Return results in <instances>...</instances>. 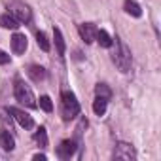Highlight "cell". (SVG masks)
Returning <instances> with one entry per match:
<instances>
[{
  "label": "cell",
  "instance_id": "13",
  "mask_svg": "<svg viewBox=\"0 0 161 161\" xmlns=\"http://www.w3.org/2000/svg\"><path fill=\"white\" fill-rule=\"evenodd\" d=\"M0 25H2L4 29H14V31H15V29H17L21 23H19V21H17L14 15H10V14H4V15H0Z\"/></svg>",
  "mask_w": 161,
  "mask_h": 161
},
{
  "label": "cell",
  "instance_id": "21",
  "mask_svg": "<svg viewBox=\"0 0 161 161\" xmlns=\"http://www.w3.org/2000/svg\"><path fill=\"white\" fill-rule=\"evenodd\" d=\"M8 63H10V55L0 49V64H8Z\"/></svg>",
  "mask_w": 161,
  "mask_h": 161
},
{
  "label": "cell",
  "instance_id": "18",
  "mask_svg": "<svg viewBox=\"0 0 161 161\" xmlns=\"http://www.w3.org/2000/svg\"><path fill=\"white\" fill-rule=\"evenodd\" d=\"M95 95L97 97H103V99H110L112 97V91L106 84H97L95 86Z\"/></svg>",
  "mask_w": 161,
  "mask_h": 161
},
{
  "label": "cell",
  "instance_id": "22",
  "mask_svg": "<svg viewBox=\"0 0 161 161\" xmlns=\"http://www.w3.org/2000/svg\"><path fill=\"white\" fill-rule=\"evenodd\" d=\"M34 159H36V161H46V155H44V153H36Z\"/></svg>",
  "mask_w": 161,
  "mask_h": 161
},
{
  "label": "cell",
  "instance_id": "2",
  "mask_svg": "<svg viewBox=\"0 0 161 161\" xmlns=\"http://www.w3.org/2000/svg\"><path fill=\"white\" fill-rule=\"evenodd\" d=\"M112 59H114L116 66L121 72H129V68H131V51L119 38H116V51H114Z\"/></svg>",
  "mask_w": 161,
  "mask_h": 161
},
{
  "label": "cell",
  "instance_id": "20",
  "mask_svg": "<svg viewBox=\"0 0 161 161\" xmlns=\"http://www.w3.org/2000/svg\"><path fill=\"white\" fill-rule=\"evenodd\" d=\"M40 108H42L44 112H51V110H53V103H51V99H49L47 95H42V97H40Z\"/></svg>",
  "mask_w": 161,
  "mask_h": 161
},
{
  "label": "cell",
  "instance_id": "6",
  "mask_svg": "<svg viewBox=\"0 0 161 161\" xmlns=\"http://www.w3.org/2000/svg\"><path fill=\"white\" fill-rule=\"evenodd\" d=\"M135 150H133V146L131 144H127V142H119L118 146H116V150H114V157L116 159H127V161H131V159H135Z\"/></svg>",
  "mask_w": 161,
  "mask_h": 161
},
{
  "label": "cell",
  "instance_id": "14",
  "mask_svg": "<svg viewBox=\"0 0 161 161\" xmlns=\"http://www.w3.org/2000/svg\"><path fill=\"white\" fill-rule=\"evenodd\" d=\"M95 40L103 46V47H112V44H114V40H112V36L106 32V31H97V36H95Z\"/></svg>",
  "mask_w": 161,
  "mask_h": 161
},
{
  "label": "cell",
  "instance_id": "10",
  "mask_svg": "<svg viewBox=\"0 0 161 161\" xmlns=\"http://www.w3.org/2000/svg\"><path fill=\"white\" fill-rule=\"evenodd\" d=\"M0 146H2L6 152H12L15 148V140L10 135V131H0Z\"/></svg>",
  "mask_w": 161,
  "mask_h": 161
},
{
  "label": "cell",
  "instance_id": "12",
  "mask_svg": "<svg viewBox=\"0 0 161 161\" xmlns=\"http://www.w3.org/2000/svg\"><path fill=\"white\" fill-rule=\"evenodd\" d=\"M29 76H31V80L32 82H42V80L46 78V70L42 68V66H38V64H32V66H29Z\"/></svg>",
  "mask_w": 161,
  "mask_h": 161
},
{
  "label": "cell",
  "instance_id": "1",
  "mask_svg": "<svg viewBox=\"0 0 161 161\" xmlns=\"http://www.w3.org/2000/svg\"><path fill=\"white\" fill-rule=\"evenodd\" d=\"M61 114H63L64 121H70L80 114V103L76 101V95L72 91L61 93Z\"/></svg>",
  "mask_w": 161,
  "mask_h": 161
},
{
  "label": "cell",
  "instance_id": "7",
  "mask_svg": "<svg viewBox=\"0 0 161 161\" xmlns=\"http://www.w3.org/2000/svg\"><path fill=\"white\" fill-rule=\"evenodd\" d=\"M78 31H80V36H82V40H84L86 44L95 42V36H97L95 25H91V23H82V25L78 27Z\"/></svg>",
  "mask_w": 161,
  "mask_h": 161
},
{
  "label": "cell",
  "instance_id": "3",
  "mask_svg": "<svg viewBox=\"0 0 161 161\" xmlns=\"http://www.w3.org/2000/svg\"><path fill=\"white\" fill-rule=\"evenodd\" d=\"M14 93H15V99L25 104L27 108H36V99H34V93L32 89L23 82V80H15V87H14Z\"/></svg>",
  "mask_w": 161,
  "mask_h": 161
},
{
  "label": "cell",
  "instance_id": "9",
  "mask_svg": "<svg viewBox=\"0 0 161 161\" xmlns=\"http://www.w3.org/2000/svg\"><path fill=\"white\" fill-rule=\"evenodd\" d=\"M12 49H14L15 55L25 53V49H27V36L21 34V32H15V34L12 36Z\"/></svg>",
  "mask_w": 161,
  "mask_h": 161
},
{
  "label": "cell",
  "instance_id": "4",
  "mask_svg": "<svg viewBox=\"0 0 161 161\" xmlns=\"http://www.w3.org/2000/svg\"><path fill=\"white\" fill-rule=\"evenodd\" d=\"M8 14L10 15H14L19 23H29L31 21V17H32V14H31V10H29V6L27 4H23V2H19V0H14V2L8 6Z\"/></svg>",
  "mask_w": 161,
  "mask_h": 161
},
{
  "label": "cell",
  "instance_id": "17",
  "mask_svg": "<svg viewBox=\"0 0 161 161\" xmlns=\"http://www.w3.org/2000/svg\"><path fill=\"white\" fill-rule=\"evenodd\" d=\"M34 140L40 148H46L47 146V133H46V127H40L36 133H34Z\"/></svg>",
  "mask_w": 161,
  "mask_h": 161
},
{
  "label": "cell",
  "instance_id": "19",
  "mask_svg": "<svg viewBox=\"0 0 161 161\" xmlns=\"http://www.w3.org/2000/svg\"><path fill=\"white\" fill-rule=\"evenodd\" d=\"M36 42H38V46H40L42 51H49V40H47V36L44 32H38L36 34Z\"/></svg>",
  "mask_w": 161,
  "mask_h": 161
},
{
  "label": "cell",
  "instance_id": "5",
  "mask_svg": "<svg viewBox=\"0 0 161 161\" xmlns=\"http://www.w3.org/2000/svg\"><path fill=\"white\" fill-rule=\"evenodd\" d=\"M8 114H12V118H14L23 129H31V127L34 125L32 118H31L25 110H19V108H15V106H10V108H8Z\"/></svg>",
  "mask_w": 161,
  "mask_h": 161
},
{
  "label": "cell",
  "instance_id": "15",
  "mask_svg": "<svg viewBox=\"0 0 161 161\" xmlns=\"http://www.w3.org/2000/svg\"><path fill=\"white\" fill-rule=\"evenodd\" d=\"M53 40H55V46H57V53L59 57H64V40H63V34L59 29H53Z\"/></svg>",
  "mask_w": 161,
  "mask_h": 161
},
{
  "label": "cell",
  "instance_id": "16",
  "mask_svg": "<svg viewBox=\"0 0 161 161\" xmlns=\"http://www.w3.org/2000/svg\"><path fill=\"white\" fill-rule=\"evenodd\" d=\"M106 103H108V99L97 97V99L93 101V112H95L97 116H104V112H106Z\"/></svg>",
  "mask_w": 161,
  "mask_h": 161
},
{
  "label": "cell",
  "instance_id": "8",
  "mask_svg": "<svg viewBox=\"0 0 161 161\" xmlns=\"http://www.w3.org/2000/svg\"><path fill=\"white\" fill-rule=\"evenodd\" d=\"M57 153L61 159H70L76 153V142L74 140H63L61 146L57 148Z\"/></svg>",
  "mask_w": 161,
  "mask_h": 161
},
{
  "label": "cell",
  "instance_id": "11",
  "mask_svg": "<svg viewBox=\"0 0 161 161\" xmlns=\"http://www.w3.org/2000/svg\"><path fill=\"white\" fill-rule=\"evenodd\" d=\"M123 10L129 15H133V17H140L142 15V8L135 2V0H125V2H123Z\"/></svg>",
  "mask_w": 161,
  "mask_h": 161
}]
</instances>
